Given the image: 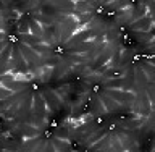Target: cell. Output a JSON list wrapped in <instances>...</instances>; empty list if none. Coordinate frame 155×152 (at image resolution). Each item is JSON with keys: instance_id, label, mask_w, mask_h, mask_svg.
Returning a JSON list of instances; mask_svg holds the SVG:
<instances>
[{"instance_id": "1", "label": "cell", "mask_w": 155, "mask_h": 152, "mask_svg": "<svg viewBox=\"0 0 155 152\" xmlns=\"http://www.w3.org/2000/svg\"><path fill=\"white\" fill-rule=\"evenodd\" d=\"M129 28L136 32H149L150 29L153 28V18L150 16V15H145L144 18L136 19L134 23H131Z\"/></svg>"}, {"instance_id": "2", "label": "cell", "mask_w": 155, "mask_h": 152, "mask_svg": "<svg viewBox=\"0 0 155 152\" xmlns=\"http://www.w3.org/2000/svg\"><path fill=\"white\" fill-rule=\"evenodd\" d=\"M74 10L79 13H92L94 12V3L86 2V0H76L74 2Z\"/></svg>"}]
</instances>
